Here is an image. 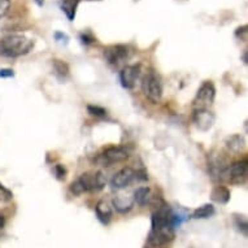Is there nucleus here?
I'll return each instance as SVG.
<instances>
[{
  "label": "nucleus",
  "instance_id": "f257e3e1",
  "mask_svg": "<svg viewBox=\"0 0 248 248\" xmlns=\"http://www.w3.org/2000/svg\"><path fill=\"white\" fill-rule=\"evenodd\" d=\"M181 225V218L167 205L159 207L152 213L151 232L147 239L148 248H164L174 239L175 229Z\"/></svg>",
  "mask_w": 248,
  "mask_h": 248
},
{
  "label": "nucleus",
  "instance_id": "f03ea898",
  "mask_svg": "<svg viewBox=\"0 0 248 248\" xmlns=\"http://www.w3.org/2000/svg\"><path fill=\"white\" fill-rule=\"evenodd\" d=\"M35 42L31 38L20 35V34H9L0 39V56L20 57L28 55L34 48Z\"/></svg>",
  "mask_w": 248,
  "mask_h": 248
},
{
  "label": "nucleus",
  "instance_id": "7ed1b4c3",
  "mask_svg": "<svg viewBox=\"0 0 248 248\" xmlns=\"http://www.w3.org/2000/svg\"><path fill=\"white\" fill-rule=\"evenodd\" d=\"M107 178L102 171H87L70 185V192L73 195H82L85 192L100 191L106 187Z\"/></svg>",
  "mask_w": 248,
  "mask_h": 248
},
{
  "label": "nucleus",
  "instance_id": "20e7f679",
  "mask_svg": "<svg viewBox=\"0 0 248 248\" xmlns=\"http://www.w3.org/2000/svg\"><path fill=\"white\" fill-rule=\"evenodd\" d=\"M129 151L125 147L112 146L95 156L94 163L98 167H112L114 164H120L129 159Z\"/></svg>",
  "mask_w": 248,
  "mask_h": 248
},
{
  "label": "nucleus",
  "instance_id": "39448f33",
  "mask_svg": "<svg viewBox=\"0 0 248 248\" xmlns=\"http://www.w3.org/2000/svg\"><path fill=\"white\" fill-rule=\"evenodd\" d=\"M146 179H148V177L144 173L134 170L130 167H125L112 177L110 187L120 191V190H125L126 187H129L131 183L135 182V181H146Z\"/></svg>",
  "mask_w": 248,
  "mask_h": 248
},
{
  "label": "nucleus",
  "instance_id": "423d86ee",
  "mask_svg": "<svg viewBox=\"0 0 248 248\" xmlns=\"http://www.w3.org/2000/svg\"><path fill=\"white\" fill-rule=\"evenodd\" d=\"M142 91L144 96L152 103H159L163 98V83L160 79L159 74L151 70L143 77Z\"/></svg>",
  "mask_w": 248,
  "mask_h": 248
},
{
  "label": "nucleus",
  "instance_id": "0eeeda50",
  "mask_svg": "<svg viewBox=\"0 0 248 248\" xmlns=\"http://www.w3.org/2000/svg\"><path fill=\"white\" fill-rule=\"evenodd\" d=\"M248 161L247 159L236 161L229 168H225L220 174L221 179H225L232 185H243L247 181Z\"/></svg>",
  "mask_w": 248,
  "mask_h": 248
},
{
  "label": "nucleus",
  "instance_id": "6e6552de",
  "mask_svg": "<svg viewBox=\"0 0 248 248\" xmlns=\"http://www.w3.org/2000/svg\"><path fill=\"white\" fill-rule=\"evenodd\" d=\"M216 98V89L212 82H204L192 100L194 109H209Z\"/></svg>",
  "mask_w": 248,
  "mask_h": 248
},
{
  "label": "nucleus",
  "instance_id": "1a4fd4ad",
  "mask_svg": "<svg viewBox=\"0 0 248 248\" xmlns=\"http://www.w3.org/2000/svg\"><path fill=\"white\" fill-rule=\"evenodd\" d=\"M104 57H106V60L108 61L109 65L120 68L130 57V51L126 46L113 45L104 49Z\"/></svg>",
  "mask_w": 248,
  "mask_h": 248
},
{
  "label": "nucleus",
  "instance_id": "9d476101",
  "mask_svg": "<svg viewBox=\"0 0 248 248\" xmlns=\"http://www.w3.org/2000/svg\"><path fill=\"white\" fill-rule=\"evenodd\" d=\"M140 76V65L134 64V65H125L122 68L120 73V82L124 89L133 90L135 87V83L139 79Z\"/></svg>",
  "mask_w": 248,
  "mask_h": 248
},
{
  "label": "nucleus",
  "instance_id": "9b49d317",
  "mask_svg": "<svg viewBox=\"0 0 248 248\" xmlns=\"http://www.w3.org/2000/svg\"><path fill=\"white\" fill-rule=\"evenodd\" d=\"M192 121L200 131H209L215 125L216 116L209 109H194Z\"/></svg>",
  "mask_w": 248,
  "mask_h": 248
},
{
  "label": "nucleus",
  "instance_id": "f8f14e48",
  "mask_svg": "<svg viewBox=\"0 0 248 248\" xmlns=\"http://www.w3.org/2000/svg\"><path fill=\"white\" fill-rule=\"evenodd\" d=\"M95 213H96L98 220L100 221L103 225L109 224L110 220H112V215H113L112 207L107 203L106 200H100V202L96 204V207H95Z\"/></svg>",
  "mask_w": 248,
  "mask_h": 248
},
{
  "label": "nucleus",
  "instance_id": "ddd939ff",
  "mask_svg": "<svg viewBox=\"0 0 248 248\" xmlns=\"http://www.w3.org/2000/svg\"><path fill=\"white\" fill-rule=\"evenodd\" d=\"M134 199L130 195H117L113 199V207L118 213L125 215L127 212H130L134 207Z\"/></svg>",
  "mask_w": 248,
  "mask_h": 248
},
{
  "label": "nucleus",
  "instance_id": "4468645a",
  "mask_svg": "<svg viewBox=\"0 0 248 248\" xmlns=\"http://www.w3.org/2000/svg\"><path fill=\"white\" fill-rule=\"evenodd\" d=\"M81 0H61L60 8L69 21H74Z\"/></svg>",
  "mask_w": 248,
  "mask_h": 248
},
{
  "label": "nucleus",
  "instance_id": "2eb2a0df",
  "mask_svg": "<svg viewBox=\"0 0 248 248\" xmlns=\"http://www.w3.org/2000/svg\"><path fill=\"white\" fill-rule=\"evenodd\" d=\"M230 196V190L226 186H216L211 192V199L218 204H228Z\"/></svg>",
  "mask_w": 248,
  "mask_h": 248
},
{
  "label": "nucleus",
  "instance_id": "dca6fc26",
  "mask_svg": "<svg viewBox=\"0 0 248 248\" xmlns=\"http://www.w3.org/2000/svg\"><path fill=\"white\" fill-rule=\"evenodd\" d=\"M52 68L53 73L60 81H65L66 78L69 77V65L66 64L65 61L60 60V59H55V60H52Z\"/></svg>",
  "mask_w": 248,
  "mask_h": 248
},
{
  "label": "nucleus",
  "instance_id": "f3484780",
  "mask_svg": "<svg viewBox=\"0 0 248 248\" xmlns=\"http://www.w3.org/2000/svg\"><path fill=\"white\" fill-rule=\"evenodd\" d=\"M225 146H226L228 151H230L232 154H238V152H240V151L243 150L244 146H246V142H244V139L242 135L235 134L232 135V137H229V138L226 139Z\"/></svg>",
  "mask_w": 248,
  "mask_h": 248
},
{
  "label": "nucleus",
  "instance_id": "a211bd4d",
  "mask_svg": "<svg viewBox=\"0 0 248 248\" xmlns=\"http://www.w3.org/2000/svg\"><path fill=\"white\" fill-rule=\"evenodd\" d=\"M133 199H134V203H137L140 207H144L147 204L150 203L151 200V190L150 187H139L135 190L134 196H133Z\"/></svg>",
  "mask_w": 248,
  "mask_h": 248
},
{
  "label": "nucleus",
  "instance_id": "6ab92c4d",
  "mask_svg": "<svg viewBox=\"0 0 248 248\" xmlns=\"http://www.w3.org/2000/svg\"><path fill=\"white\" fill-rule=\"evenodd\" d=\"M216 213V209L213 207V204H203L202 207L196 208L194 213H192V218L195 220H205L209 218Z\"/></svg>",
  "mask_w": 248,
  "mask_h": 248
},
{
  "label": "nucleus",
  "instance_id": "aec40b11",
  "mask_svg": "<svg viewBox=\"0 0 248 248\" xmlns=\"http://www.w3.org/2000/svg\"><path fill=\"white\" fill-rule=\"evenodd\" d=\"M87 110H89V113L91 116H95V117H104V116H107V110L99 106H89L87 107Z\"/></svg>",
  "mask_w": 248,
  "mask_h": 248
},
{
  "label": "nucleus",
  "instance_id": "412c9836",
  "mask_svg": "<svg viewBox=\"0 0 248 248\" xmlns=\"http://www.w3.org/2000/svg\"><path fill=\"white\" fill-rule=\"evenodd\" d=\"M11 9V0H0V20L7 16Z\"/></svg>",
  "mask_w": 248,
  "mask_h": 248
},
{
  "label": "nucleus",
  "instance_id": "4be33fe9",
  "mask_svg": "<svg viewBox=\"0 0 248 248\" xmlns=\"http://www.w3.org/2000/svg\"><path fill=\"white\" fill-rule=\"evenodd\" d=\"M247 35H248V26H247V25H243V26H240V28L236 29L235 37L239 38L240 41H243V42L247 41Z\"/></svg>",
  "mask_w": 248,
  "mask_h": 248
},
{
  "label": "nucleus",
  "instance_id": "5701e85b",
  "mask_svg": "<svg viewBox=\"0 0 248 248\" xmlns=\"http://www.w3.org/2000/svg\"><path fill=\"white\" fill-rule=\"evenodd\" d=\"M53 37H55V41H56L57 43H61V45H64V46H66V45H68V43H69V37H68V35H66L65 33H61V31H56Z\"/></svg>",
  "mask_w": 248,
  "mask_h": 248
},
{
  "label": "nucleus",
  "instance_id": "b1692460",
  "mask_svg": "<svg viewBox=\"0 0 248 248\" xmlns=\"http://www.w3.org/2000/svg\"><path fill=\"white\" fill-rule=\"evenodd\" d=\"M55 175H56L57 179H65L66 177V169L61 164H57L55 167Z\"/></svg>",
  "mask_w": 248,
  "mask_h": 248
},
{
  "label": "nucleus",
  "instance_id": "393cba45",
  "mask_svg": "<svg viewBox=\"0 0 248 248\" xmlns=\"http://www.w3.org/2000/svg\"><path fill=\"white\" fill-rule=\"evenodd\" d=\"M240 218H236V226L240 229H243V234L244 235H247V220L244 218L243 216H239Z\"/></svg>",
  "mask_w": 248,
  "mask_h": 248
},
{
  "label": "nucleus",
  "instance_id": "a878e982",
  "mask_svg": "<svg viewBox=\"0 0 248 248\" xmlns=\"http://www.w3.org/2000/svg\"><path fill=\"white\" fill-rule=\"evenodd\" d=\"M81 41L83 45H91V43H94L95 38L91 35V33H82L81 34Z\"/></svg>",
  "mask_w": 248,
  "mask_h": 248
},
{
  "label": "nucleus",
  "instance_id": "bb28decb",
  "mask_svg": "<svg viewBox=\"0 0 248 248\" xmlns=\"http://www.w3.org/2000/svg\"><path fill=\"white\" fill-rule=\"evenodd\" d=\"M12 199V194L3 187V185H0V200H11Z\"/></svg>",
  "mask_w": 248,
  "mask_h": 248
},
{
  "label": "nucleus",
  "instance_id": "cd10ccee",
  "mask_svg": "<svg viewBox=\"0 0 248 248\" xmlns=\"http://www.w3.org/2000/svg\"><path fill=\"white\" fill-rule=\"evenodd\" d=\"M15 76L12 69H0V78H12Z\"/></svg>",
  "mask_w": 248,
  "mask_h": 248
},
{
  "label": "nucleus",
  "instance_id": "c85d7f7f",
  "mask_svg": "<svg viewBox=\"0 0 248 248\" xmlns=\"http://www.w3.org/2000/svg\"><path fill=\"white\" fill-rule=\"evenodd\" d=\"M4 224H5L4 217H3V216L0 215V230H1V229L4 228Z\"/></svg>",
  "mask_w": 248,
  "mask_h": 248
},
{
  "label": "nucleus",
  "instance_id": "c756f323",
  "mask_svg": "<svg viewBox=\"0 0 248 248\" xmlns=\"http://www.w3.org/2000/svg\"><path fill=\"white\" fill-rule=\"evenodd\" d=\"M34 1H35V4H37L38 7H43V5H45L46 0H34Z\"/></svg>",
  "mask_w": 248,
  "mask_h": 248
},
{
  "label": "nucleus",
  "instance_id": "7c9ffc66",
  "mask_svg": "<svg viewBox=\"0 0 248 248\" xmlns=\"http://www.w3.org/2000/svg\"><path fill=\"white\" fill-rule=\"evenodd\" d=\"M147 248H148V247H147Z\"/></svg>",
  "mask_w": 248,
  "mask_h": 248
}]
</instances>
